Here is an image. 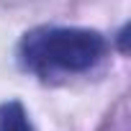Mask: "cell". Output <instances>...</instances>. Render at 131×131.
<instances>
[{
  "mask_svg": "<svg viewBox=\"0 0 131 131\" xmlns=\"http://www.w3.org/2000/svg\"><path fill=\"white\" fill-rule=\"evenodd\" d=\"M26 46L31 62H41L67 72H82L93 67L105 51L103 36L88 28H51L44 36L26 41Z\"/></svg>",
  "mask_w": 131,
  "mask_h": 131,
  "instance_id": "obj_1",
  "label": "cell"
},
{
  "mask_svg": "<svg viewBox=\"0 0 131 131\" xmlns=\"http://www.w3.org/2000/svg\"><path fill=\"white\" fill-rule=\"evenodd\" d=\"M0 131H34V126L26 116V108L18 100L0 105Z\"/></svg>",
  "mask_w": 131,
  "mask_h": 131,
  "instance_id": "obj_2",
  "label": "cell"
}]
</instances>
